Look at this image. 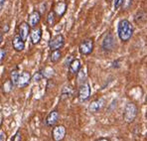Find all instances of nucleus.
I'll use <instances>...</instances> for the list:
<instances>
[{
    "label": "nucleus",
    "instance_id": "nucleus-1",
    "mask_svg": "<svg viewBox=\"0 0 147 141\" xmlns=\"http://www.w3.org/2000/svg\"><path fill=\"white\" fill-rule=\"evenodd\" d=\"M117 33L119 39L122 42H127L130 40V38L133 35V26L126 19L119 21L117 27Z\"/></svg>",
    "mask_w": 147,
    "mask_h": 141
},
{
    "label": "nucleus",
    "instance_id": "nucleus-2",
    "mask_svg": "<svg viewBox=\"0 0 147 141\" xmlns=\"http://www.w3.org/2000/svg\"><path fill=\"white\" fill-rule=\"evenodd\" d=\"M137 115V106L133 103H128L124 108V112H123V118L127 123L133 122L134 119Z\"/></svg>",
    "mask_w": 147,
    "mask_h": 141
},
{
    "label": "nucleus",
    "instance_id": "nucleus-3",
    "mask_svg": "<svg viewBox=\"0 0 147 141\" xmlns=\"http://www.w3.org/2000/svg\"><path fill=\"white\" fill-rule=\"evenodd\" d=\"M64 44H65L64 36L59 34V35H56L55 37H53L49 41V48L52 51H54V50H60L64 46Z\"/></svg>",
    "mask_w": 147,
    "mask_h": 141
},
{
    "label": "nucleus",
    "instance_id": "nucleus-4",
    "mask_svg": "<svg viewBox=\"0 0 147 141\" xmlns=\"http://www.w3.org/2000/svg\"><path fill=\"white\" fill-rule=\"evenodd\" d=\"M79 50L81 52L82 55H90L92 54V50H94V41L92 39H86V40L83 41L80 44Z\"/></svg>",
    "mask_w": 147,
    "mask_h": 141
},
{
    "label": "nucleus",
    "instance_id": "nucleus-5",
    "mask_svg": "<svg viewBox=\"0 0 147 141\" xmlns=\"http://www.w3.org/2000/svg\"><path fill=\"white\" fill-rule=\"evenodd\" d=\"M66 136V127L64 125H57L53 128L52 137L54 141H62Z\"/></svg>",
    "mask_w": 147,
    "mask_h": 141
},
{
    "label": "nucleus",
    "instance_id": "nucleus-6",
    "mask_svg": "<svg viewBox=\"0 0 147 141\" xmlns=\"http://www.w3.org/2000/svg\"><path fill=\"white\" fill-rule=\"evenodd\" d=\"M114 47H115V39L111 33H109L102 41V49L105 51L110 52L114 49Z\"/></svg>",
    "mask_w": 147,
    "mask_h": 141
},
{
    "label": "nucleus",
    "instance_id": "nucleus-7",
    "mask_svg": "<svg viewBox=\"0 0 147 141\" xmlns=\"http://www.w3.org/2000/svg\"><path fill=\"white\" fill-rule=\"evenodd\" d=\"M90 95V84L88 82H84L81 86H80V90H79V99L80 101H86V99H88Z\"/></svg>",
    "mask_w": 147,
    "mask_h": 141
},
{
    "label": "nucleus",
    "instance_id": "nucleus-8",
    "mask_svg": "<svg viewBox=\"0 0 147 141\" xmlns=\"http://www.w3.org/2000/svg\"><path fill=\"white\" fill-rule=\"evenodd\" d=\"M30 81H31V75H30V73H28V72H23V73L20 74V76H19L16 86L19 88H23L30 84Z\"/></svg>",
    "mask_w": 147,
    "mask_h": 141
},
{
    "label": "nucleus",
    "instance_id": "nucleus-9",
    "mask_svg": "<svg viewBox=\"0 0 147 141\" xmlns=\"http://www.w3.org/2000/svg\"><path fill=\"white\" fill-rule=\"evenodd\" d=\"M42 39V29L40 27H34L30 32V41L33 45L38 44Z\"/></svg>",
    "mask_w": 147,
    "mask_h": 141
},
{
    "label": "nucleus",
    "instance_id": "nucleus-10",
    "mask_svg": "<svg viewBox=\"0 0 147 141\" xmlns=\"http://www.w3.org/2000/svg\"><path fill=\"white\" fill-rule=\"evenodd\" d=\"M105 98H102V97H99V98L96 99V101H94L92 103H90L88 109H90V112H94V113H96V112L99 111V110H100L101 108L105 106Z\"/></svg>",
    "mask_w": 147,
    "mask_h": 141
},
{
    "label": "nucleus",
    "instance_id": "nucleus-11",
    "mask_svg": "<svg viewBox=\"0 0 147 141\" xmlns=\"http://www.w3.org/2000/svg\"><path fill=\"white\" fill-rule=\"evenodd\" d=\"M12 45H13L14 50H15V51H17V52H22L23 50L25 49V41L21 38L19 34H18V35L14 36L13 41H12Z\"/></svg>",
    "mask_w": 147,
    "mask_h": 141
},
{
    "label": "nucleus",
    "instance_id": "nucleus-12",
    "mask_svg": "<svg viewBox=\"0 0 147 141\" xmlns=\"http://www.w3.org/2000/svg\"><path fill=\"white\" fill-rule=\"evenodd\" d=\"M59 117H60L59 111H58V110H53V111H51L48 115H47L46 124L48 125V126H54V125L58 122Z\"/></svg>",
    "mask_w": 147,
    "mask_h": 141
},
{
    "label": "nucleus",
    "instance_id": "nucleus-13",
    "mask_svg": "<svg viewBox=\"0 0 147 141\" xmlns=\"http://www.w3.org/2000/svg\"><path fill=\"white\" fill-rule=\"evenodd\" d=\"M41 20V14L39 11H33L31 14L29 15V19H28V24H29L30 27H36L39 24Z\"/></svg>",
    "mask_w": 147,
    "mask_h": 141
},
{
    "label": "nucleus",
    "instance_id": "nucleus-14",
    "mask_svg": "<svg viewBox=\"0 0 147 141\" xmlns=\"http://www.w3.org/2000/svg\"><path fill=\"white\" fill-rule=\"evenodd\" d=\"M19 35H20L21 38L23 40H26L27 37L30 35V26L28 23L26 22H22L19 25Z\"/></svg>",
    "mask_w": 147,
    "mask_h": 141
},
{
    "label": "nucleus",
    "instance_id": "nucleus-15",
    "mask_svg": "<svg viewBox=\"0 0 147 141\" xmlns=\"http://www.w3.org/2000/svg\"><path fill=\"white\" fill-rule=\"evenodd\" d=\"M82 69V63L79 59H75L69 64V70H70L71 74L77 75L79 73V71Z\"/></svg>",
    "mask_w": 147,
    "mask_h": 141
},
{
    "label": "nucleus",
    "instance_id": "nucleus-16",
    "mask_svg": "<svg viewBox=\"0 0 147 141\" xmlns=\"http://www.w3.org/2000/svg\"><path fill=\"white\" fill-rule=\"evenodd\" d=\"M66 10H67V4L66 2L64 1H60L56 4L55 6V9H54V12L56 13V15H58L59 17L63 16V15L66 13Z\"/></svg>",
    "mask_w": 147,
    "mask_h": 141
},
{
    "label": "nucleus",
    "instance_id": "nucleus-17",
    "mask_svg": "<svg viewBox=\"0 0 147 141\" xmlns=\"http://www.w3.org/2000/svg\"><path fill=\"white\" fill-rule=\"evenodd\" d=\"M62 58V53L60 50H54L52 51L51 56H50V60L52 63H58Z\"/></svg>",
    "mask_w": 147,
    "mask_h": 141
},
{
    "label": "nucleus",
    "instance_id": "nucleus-18",
    "mask_svg": "<svg viewBox=\"0 0 147 141\" xmlns=\"http://www.w3.org/2000/svg\"><path fill=\"white\" fill-rule=\"evenodd\" d=\"M56 21V13L54 11H50L48 13V16H47V23L49 26H54Z\"/></svg>",
    "mask_w": 147,
    "mask_h": 141
},
{
    "label": "nucleus",
    "instance_id": "nucleus-19",
    "mask_svg": "<svg viewBox=\"0 0 147 141\" xmlns=\"http://www.w3.org/2000/svg\"><path fill=\"white\" fill-rule=\"evenodd\" d=\"M19 76H20V74H19V72L17 71V70H13L11 72V75H10V80H11L12 84H14V86H16Z\"/></svg>",
    "mask_w": 147,
    "mask_h": 141
},
{
    "label": "nucleus",
    "instance_id": "nucleus-20",
    "mask_svg": "<svg viewBox=\"0 0 147 141\" xmlns=\"http://www.w3.org/2000/svg\"><path fill=\"white\" fill-rule=\"evenodd\" d=\"M13 86H14V84H12L11 80H8V81H6L3 84V90H4V92H6V94H7V92H11Z\"/></svg>",
    "mask_w": 147,
    "mask_h": 141
},
{
    "label": "nucleus",
    "instance_id": "nucleus-21",
    "mask_svg": "<svg viewBox=\"0 0 147 141\" xmlns=\"http://www.w3.org/2000/svg\"><path fill=\"white\" fill-rule=\"evenodd\" d=\"M72 92H73V90L71 86H65L62 92V98H67V97H69L72 94Z\"/></svg>",
    "mask_w": 147,
    "mask_h": 141
},
{
    "label": "nucleus",
    "instance_id": "nucleus-22",
    "mask_svg": "<svg viewBox=\"0 0 147 141\" xmlns=\"http://www.w3.org/2000/svg\"><path fill=\"white\" fill-rule=\"evenodd\" d=\"M77 75H78V80H79V82H84V80L86 79V74H85L84 69H81Z\"/></svg>",
    "mask_w": 147,
    "mask_h": 141
},
{
    "label": "nucleus",
    "instance_id": "nucleus-23",
    "mask_svg": "<svg viewBox=\"0 0 147 141\" xmlns=\"http://www.w3.org/2000/svg\"><path fill=\"white\" fill-rule=\"evenodd\" d=\"M43 78H44V76H43L42 72H38V73H36L35 75L33 76V80L35 82H39L41 79H43Z\"/></svg>",
    "mask_w": 147,
    "mask_h": 141
},
{
    "label": "nucleus",
    "instance_id": "nucleus-24",
    "mask_svg": "<svg viewBox=\"0 0 147 141\" xmlns=\"http://www.w3.org/2000/svg\"><path fill=\"white\" fill-rule=\"evenodd\" d=\"M124 0H114V9H118L123 4Z\"/></svg>",
    "mask_w": 147,
    "mask_h": 141
},
{
    "label": "nucleus",
    "instance_id": "nucleus-25",
    "mask_svg": "<svg viewBox=\"0 0 147 141\" xmlns=\"http://www.w3.org/2000/svg\"><path fill=\"white\" fill-rule=\"evenodd\" d=\"M5 54H6L5 50H4V49H0V64H1L2 61H3L4 58H5Z\"/></svg>",
    "mask_w": 147,
    "mask_h": 141
},
{
    "label": "nucleus",
    "instance_id": "nucleus-26",
    "mask_svg": "<svg viewBox=\"0 0 147 141\" xmlns=\"http://www.w3.org/2000/svg\"><path fill=\"white\" fill-rule=\"evenodd\" d=\"M13 141H21V136H20V131H17V133L14 135Z\"/></svg>",
    "mask_w": 147,
    "mask_h": 141
},
{
    "label": "nucleus",
    "instance_id": "nucleus-27",
    "mask_svg": "<svg viewBox=\"0 0 147 141\" xmlns=\"http://www.w3.org/2000/svg\"><path fill=\"white\" fill-rule=\"evenodd\" d=\"M5 140V133L4 132H0V141Z\"/></svg>",
    "mask_w": 147,
    "mask_h": 141
},
{
    "label": "nucleus",
    "instance_id": "nucleus-28",
    "mask_svg": "<svg viewBox=\"0 0 147 141\" xmlns=\"http://www.w3.org/2000/svg\"><path fill=\"white\" fill-rule=\"evenodd\" d=\"M96 141H110L109 138H105V137H101V138H98V139H96Z\"/></svg>",
    "mask_w": 147,
    "mask_h": 141
},
{
    "label": "nucleus",
    "instance_id": "nucleus-29",
    "mask_svg": "<svg viewBox=\"0 0 147 141\" xmlns=\"http://www.w3.org/2000/svg\"><path fill=\"white\" fill-rule=\"evenodd\" d=\"M118 62H119V61H116V62H113V68H118V67H119V65H118Z\"/></svg>",
    "mask_w": 147,
    "mask_h": 141
},
{
    "label": "nucleus",
    "instance_id": "nucleus-30",
    "mask_svg": "<svg viewBox=\"0 0 147 141\" xmlns=\"http://www.w3.org/2000/svg\"><path fill=\"white\" fill-rule=\"evenodd\" d=\"M2 39H3V37H2V33L0 32V44H1V42H2Z\"/></svg>",
    "mask_w": 147,
    "mask_h": 141
},
{
    "label": "nucleus",
    "instance_id": "nucleus-31",
    "mask_svg": "<svg viewBox=\"0 0 147 141\" xmlns=\"http://www.w3.org/2000/svg\"><path fill=\"white\" fill-rule=\"evenodd\" d=\"M105 1H107V2H110L111 0H105Z\"/></svg>",
    "mask_w": 147,
    "mask_h": 141
}]
</instances>
